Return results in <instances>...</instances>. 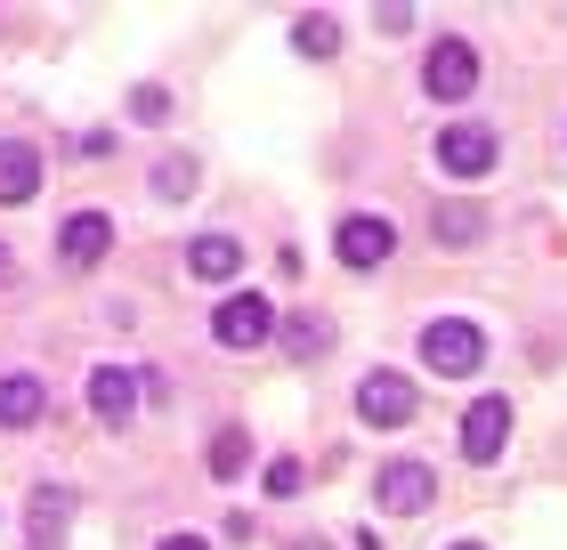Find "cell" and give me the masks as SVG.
<instances>
[{
	"instance_id": "6da1fadb",
	"label": "cell",
	"mask_w": 567,
	"mask_h": 550,
	"mask_svg": "<svg viewBox=\"0 0 567 550\" xmlns=\"http://www.w3.org/2000/svg\"><path fill=\"white\" fill-rule=\"evenodd\" d=\"M422 364H430L437 381L478 373V364H486V332L471 316H437V324H422Z\"/></svg>"
},
{
	"instance_id": "7a4b0ae2",
	"label": "cell",
	"mask_w": 567,
	"mask_h": 550,
	"mask_svg": "<svg viewBox=\"0 0 567 550\" xmlns=\"http://www.w3.org/2000/svg\"><path fill=\"white\" fill-rule=\"evenodd\" d=\"M495 154H503V138H495V129H478V122H454V129H437L430 163L446 170V178H486V170H495Z\"/></svg>"
},
{
	"instance_id": "3957f363",
	"label": "cell",
	"mask_w": 567,
	"mask_h": 550,
	"mask_svg": "<svg viewBox=\"0 0 567 550\" xmlns=\"http://www.w3.org/2000/svg\"><path fill=\"white\" fill-rule=\"evenodd\" d=\"M422 82H430V97H437V106H462V97H478V49L462 41V33H446V41L430 49Z\"/></svg>"
},
{
	"instance_id": "277c9868",
	"label": "cell",
	"mask_w": 567,
	"mask_h": 550,
	"mask_svg": "<svg viewBox=\"0 0 567 550\" xmlns=\"http://www.w3.org/2000/svg\"><path fill=\"white\" fill-rule=\"evenodd\" d=\"M373 502L390 510V518H422L437 502V478H430V461H381V478H373Z\"/></svg>"
},
{
	"instance_id": "5b68a950",
	"label": "cell",
	"mask_w": 567,
	"mask_h": 550,
	"mask_svg": "<svg viewBox=\"0 0 567 550\" xmlns=\"http://www.w3.org/2000/svg\"><path fill=\"white\" fill-rule=\"evenodd\" d=\"M212 340L219 349H260V340H276V308L260 292H227L219 316H212Z\"/></svg>"
},
{
	"instance_id": "8992f818",
	"label": "cell",
	"mask_w": 567,
	"mask_h": 550,
	"mask_svg": "<svg viewBox=\"0 0 567 550\" xmlns=\"http://www.w3.org/2000/svg\"><path fill=\"white\" fill-rule=\"evenodd\" d=\"M357 422L365 429H405L414 422V381L405 373H365L357 381Z\"/></svg>"
},
{
	"instance_id": "52a82bcc",
	"label": "cell",
	"mask_w": 567,
	"mask_h": 550,
	"mask_svg": "<svg viewBox=\"0 0 567 550\" xmlns=\"http://www.w3.org/2000/svg\"><path fill=\"white\" fill-rule=\"evenodd\" d=\"M390 251H398V227L373 219V211H349L341 227H332V259H341V268H381Z\"/></svg>"
},
{
	"instance_id": "ba28073f",
	"label": "cell",
	"mask_w": 567,
	"mask_h": 550,
	"mask_svg": "<svg viewBox=\"0 0 567 550\" xmlns=\"http://www.w3.org/2000/svg\"><path fill=\"white\" fill-rule=\"evenodd\" d=\"M106 251H114V219H106V211H73V219L58 227V268L90 276Z\"/></svg>"
},
{
	"instance_id": "9c48e42d",
	"label": "cell",
	"mask_w": 567,
	"mask_h": 550,
	"mask_svg": "<svg viewBox=\"0 0 567 550\" xmlns=\"http://www.w3.org/2000/svg\"><path fill=\"white\" fill-rule=\"evenodd\" d=\"M503 437H511V397H478L471 413H462V461H495L503 454Z\"/></svg>"
},
{
	"instance_id": "30bf717a",
	"label": "cell",
	"mask_w": 567,
	"mask_h": 550,
	"mask_svg": "<svg viewBox=\"0 0 567 550\" xmlns=\"http://www.w3.org/2000/svg\"><path fill=\"white\" fill-rule=\"evenodd\" d=\"M138 373H122V364H97V373H90V413H97V422H106V429H122V422H131V413H138Z\"/></svg>"
},
{
	"instance_id": "8fae6325",
	"label": "cell",
	"mask_w": 567,
	"mask_h": 550,
	"mask_svg": "<svg viewBox=\"0 0 567 550\" xmlns=\"http://www.w3.org/2000/svg\"><path fill=\"white\" fill-rule=\"evenodd\" d=\"M65 518H73V494L65 486H33V502H24V550H58Z\"/></svg>"
},
{
	"instance_id": "7c38bea8",
	"label": "cell",
	"mask_w": 567,
	"mask_h": 550,
	"mask_svg": "<svg viewBox=\"0 0 567 550\" xmlns=\"http://www.w3.org/2000/svg\"><path fill=\"white\" fill-rule=\"evenodd\" d=\"M187 276H195V283L244 276V243H236V235H195V243H187Z\"/></svg>"
},
{
	"instance_id": "4fadbf2b",
	"label": "cell",
	"mask_w": 567,
	"mask_h": 550,
	"mask_svg": "<svg viewBox=\"0 0 567 550\" xmlns=\"http://www.w3.org/2000/svg\"><path fill=\"white\" fill-rule=\"evenodd\" d=\"M33 187H41V154L24 138H0V211H9V203H33Z\"/></svg>"
},
{
	"instance_id": "5bb4252c",
	"label": "cell",
	"mask_w": 567,
	"mask_h": 550,
	"mask_svg": "<svg viewBox=\"0 0 567 550\" xmlns=\"http://www.w3.org/2000/svg\"><path fill=\"white\" fill-rule=\"evenodd\" d=\"M41 413H49V388H41L33 373H9V381H0V429H33Z\"/></svg>"
},
{
	"instance_id": "9a60e30c",
	"label": "cell",
	"mask_w": 567,
	"mask_h": 550,
	"mask_svg": "<svg viewBox=\"0 0 567 550\" xmlns=\"http://www.w3.org/2000/svg\"><path fill=\"white\" fill-rule=\"evenodd\" d=\"M430 235H437V251H471L478 235H486V211H478V203H437Z\"/></svg>"
},
{
	"instance_id": "2e32d148",
	"label": "cell",
	"mask_w": 567,
	"mask_h": 550,
	"mask_svg": "<svg viewBox=\"0 0 567 550\" xmlns=\"http://www.w3.org/2000/svg\"><path fill=\"white\" fill-rule=\"evenodd\" d=\"M292 49L300 58H332V49H341V24H332L324 9H308V17H292Z\"/></svg>"
},
{
	"instance_id": "e0dca14e",
	"label": "cell",
	"mask_w": 567,
	"mask_h": 550,
	"mask_svg": "<svg viewBox=\"0 0 567 550\" xmlns=\"http://www.w3.org/2000/svg\"><path fill=\"white\" fill-rule=\"evenodd\" d=\"M276 332H284V349H292V356H324L332 349V324L324 316H284Z\"/></svg>"
},
{
	"instance_id": "ac0fdd59",
	"label": "cell",
	"mask_w": 567,
	"mask_h": 550,
	"mask_svg": "<svg viewBox=\"0 0 567 550\" xmlns=\"http://www.w3.org/2000/svg\"><path fill=\"white\" fill-rule=\"evenodd\" d=\"M244 461H251V437L244 429H219L212 437V478H244Z\"/></svg>"
},
{
	"instance_id": "d6986e66",
	"label": "cell",
	"mask_w": 567,
	"mask_h": 550,
	"mask_svg": "<svg viewBox=\"0 0 567 550\" xmlns=\"http://www.w3.org/2000/svg\"><path fill=\"white\" fill-rule=\"evenodd\" d=\"M195 163H187V154H171V163H154V195H163V203H178V195H195Z\"/></svg>"
},
{
	"instance_id": "ffe728a7",
	"label": "cell",
	"mask_w": 567,
	"mask_h": 550,
	"mask_svg": "<svg viewBox=\"0 0 567 550\" xmlns=\"http://www.w3.org/2000/svg\"><path fill=\"white\" fill-rule=\"evenodd\" d=\"M260 486H268V494H276V502H292V494H300V486H308V469H300V461H292V454H276V461H268V478H260Z\"/></svg>"
},
{
	"instance_id": "44dd1931",
	"label": "cell",
	"mask_w": 567,
	"mask_h": 550,
	"mask_svg": "<svg viewBox=\"0 0 567 550\" xmlns=\"http://www.w3.org/2000/svg\"><path fill=\"white\" fill-rule=\"evenodd\" d=\"M131 114H138V122H171V90H154V82L131 90Z\"/></svg>"
},
{
	"instance_id": "7402d4cb",
	"label": "cell",
	"mask_w": 567,
	"mask_h": 550,
	"mask_svg": "<svg viewBox=\"0 0 567 550\" xmlns=\"http://www.w3.org/2000/svg\"><path fill=\"white\" fill-rule=\"evenodd\" d=\"M154 550H212V542H203V535H163Z\"/></svg>"
},
{
	"instance_id": "603a6c76",
	"label": "cell",
	"mask_w": 567,
	"mask_h": 550,
	"mask_svg": "<svg viewBox=\"0 0 567 550\" xmlns=\"http://www.w3.org/2000/svg\"><path fill=\"white\" fill-rule=\"evenodd\" d=\"M9 276H17V259H9V251H0V292H9Z\"/></svg>"
},
{
	"instance_id": "cb8c5ba5",
	"label": "cell",
	"mask_w": 567,
	"mask_h": 550,
	"mask_svg": "<svg viewBox=\"0 0 567 550\" xmlns=\"http://www.w3.org/2000/svg\"><path fill=\"white\" fill-rule=\"evenodd\" d=\"M446 550H486V542H446Z\"/></svg>"
}]
</instances>
